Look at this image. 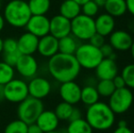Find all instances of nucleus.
<instances>
[{
    "label": "nucleus",
    "mask_w": 134,
    "mask_h": 133,
    "mask_svg": "<svg viewBox=\"0 0 134 133\" xmlns=\"http://www.w3.org/2000/svg\"><path fill=\"white\" fill-rule=\"evenodd\" d=\"M106 13L113 18H120L127 12L125 0H107L103 7Z\"/></svg>",
    "instance_id": "21"
},
{
    "label": "nucleus",
    "mask_w": 134,
    "mask_h": 133,
    "mask_svg": "<svg viewBox=\"0 0 134 133\" xmlns=\"http://www.w3.org/2000/svg\"><path fill=\"white\" fill-rule=\"evenodd\" d=\"M5 100V95H4V86L0 85V102Z\"/></svg>",
    "instance_id": "44"
},
{
    "label": "nucleus",
    "mask_w": 134,
    "mask_h": 133,
    "mask_svg": "<svg viewBox=\"0 0 134 133\" xmlns=\"http://www.w3.org/2000/svg\"><path fill=\"white\" fill-rule=\"evenodd\" d=\"M5 21L15 28H23L32 16L27 2L25 0H10L4 7Z\"/></svg>",
    "instance_id": "3"
},
{
    "label": "nucleus",
    "mask_w": 134,
    "mask_h": 133,
    "mask_svg": "<svg viewBox=\"0 0 134 133\" xmlns=\"http://www.w3.org/2000/svg\"><path fill=\"white\" fill-rule=\"evenodd\" d=\"M4 95L5 100L19 104L29 97L27 81L20 78L12 79L4 86Z\"/></svg>",
    "instance_id": "8"
},
{
    "label": "nucleus",
    "mask_w": 134,
    "mask_h": 133,
    "mask_svg": "<svg viewBox=\"0 0 134 133\" xmlns=\"http://www.w3.org/2000/svg\"><path fill=\"white\" fill-rule=\"evenodd\" d=\"M27 124L20 119H15L5 126L4 133H27Z\"/></svg>",
    "instance_id": "29"
},
{
    "label": "nucleus",
    "mask_w": 134,
    "mask_h": 133,
    "mask_svg": "<svg viewBox=\"0 0 134 133\" xmlns=\"http://www.w3.org/2000/svg\"><path fill=\"white\" fill-rule=\"evenodd\" d=\"M37 52L39 55L47 59H50L58 53V39L50 34L40 37L37 45Z\"/></svg>",
    "instance_id": "16"
},
{
    "label": "nucleus",
    "mask_w": 134,
    "mask_h": 133,
    "mask_svg": "<svg viewBox=\"0 0 134 133\" xmlns=\"http://www.w3.org/2000/svg\"><path fill=\"white\" fill-rule=\"evenodd\" d=\"M49 34L60 39L71 34V21L59 14L49 19Z\"/></svg>",
    "instance_id": "13"
},
{
    "label": "nucleus",
    "mask_w": 134,
    "mask_h": 133,
    "mask_svg": "<svg viewBox=\"0 0 134 133\" xmlns=\"http://www.w3.org/2000/svg\"><path fill=\"white\" fill-rule=\"evenodd\" d=\"M134 97L131 89L125 87L115 89L109 98V107L114 114H123L131 108L133 103Z\"/></svg>",
    "instance_id": "7"
},
{
    "label": "nucleus",
    "mask_w": 134,
    "mask_h": 133,
    "mask_svg": "<svg viewBox=\"0 0 134 133\" xmlns=\"http://www.w3.org/2000/svg\"><path fill=\"white\" fill-rule=\"evenodd\" d=\"M88 43H90L92 46L96 47V48H100L105 44V37L103 36L99 35V34L95 33L92 36L91 38L88 40Z\"/></svg>",
    "instance_id": "35"
},
{
    "label": "nucleus",
    "mask_w": 134,
    "mask_h": 133,
    "mask_svg": "<svg viewBox=\"0 0 134 133\" xmlns=\"http://www.w3.org/2000/svg\"><path fill=\"white\" fill-rule=\"evenodd\" d=\"M26 30L40 38L49 34V18L47 16H33L28 20Z\"/></svg>",
    "instance_id": "11"
},
{
    "label": "nucleus",
    "mask_w": 134,
    "mask_h": 133,
    "mask_svg": "<svg viewBox=\"0 0 134 133\" xmlns=\"http://www.w3.org/2000/svg\"><path fill=\"white\" fill-rule=\"evenodd\" d=\"M130 51H131V57H132V59L134 60V40H133V42H132V45H131V48H130Z\"/></svg>",
    "instance_id": "46"
},
{
    "label": "nucleus",
    "mask_w": 134,
    "mask_h": 133,
    "mask_svg": "<svg viewBox=\"0 0 134 133\" xmlns=\"http://www.w3.org/2000/svg\"><path fill=\"white\" fill-rule=\"evenodd\" d=\"M28 94L37 100H42L50 94L52 89V85L50 81L43 77H35L31 78L27 83Z\"/></svg>",
    "instance_id": "10"
},
{
    "label": "nucleus",
    "mask_w": 134,
    "mask_h": 133,
    "mask_svg": "<svg viewBox=\"0 0 134 133\" xmlns=\"http://www.w3.org/2000/svg\"><path fill=\"white\" fill-rule=\"evenodd\" d=\"M39 38L29 32H25L20 35L18 42V49L21 55H33L37 51V45Z\"/></svg>",
    "instance_id": "17"
},
{
    "label": "nucleus",
    "mask_w": 134,
    "mask_h": 133,
    "mask_svg": "<svg viewBox=\"0 0 134 133\" xmlns=\"http://www.w3.org/2000/svg\"><path fill=\"white\" fill-rule=\"evenodd\" d=\"M44 133H60L58 130H53V131H48V132H44Z\"/></svg>",
    "instance_id": "49"
},
{
    "label": "nucleus",
    "mask_w": 134,
    "mask_h": 133,
    "mask_svg": "<svg viewBox=\"0 0 134 133\" xmlns=\"http://www.w3.org/2000/svg\"><path fill=\"white\" fill-rule=\"evenodd\" d=\"M73 108H74V107L72 105L62 101L57 105L54 112L59 120H69L71 113H72Z\"/></svg>",
    "instance_id": "28"
},
{
    "label": "nucleus",
    "mask_w": 134,
    "mask_h": 133,
    "mask_svg": "<svg viewBox=\"0 0 134 133\" xmlns=\"http://www.w3.org/2000/svg\"><path fill=\"white\" fill-rule=\"evenodd\" d=\"M81 67L74 55H67L58 52L48 59V71L52 78L60 84L73 81L79 77Z\"/></svg>",
    "instance_id": "1"
},
{
    "label": "nucleus",
    "mask_w": 134,
    "mask_h": 133,
    "mask_svg": "<svg viewBox=\"0 0 134 133\" xmlns=\"http://www.w3.org/2000/svg\"><path fill=\"white\" fill-rule=\"evenodd\" d=\"M92 1H93L94 3H95L96 5L100 8V7H104V5H105V3H106L107 0H92Z\"/></svg>",
    "instance_id": "42"
},
{
    "label": "nucleus",
    "mask_w": 134,
    "mask_h": 133,
    "mask_svg": "<svg viewBox=\"0 0 134 133\" xmlns=\"http://www.w3.org/2000/svg\"><path fill=\"white\" fill-rule=\"evenodd\" d=\"M81 14V5L74 0H64L59 5V15L72 20Z\"/></svg>",
    "instance_id": "20"
},
{
    "label": "nucleus",
    "mask_w": 134,
    "mask_h": 133,
    "mask_svg": "<svg viewBox=\"0 0 134 133\" xmlns=\"http://www.w3.org/2000/svg\"><path fill=\"white\" fill-rule=\"evenodd\" d=\"M99 49H100L103 57H105V59H113V60H115V59H116V54H115V50L109 44L105 43V44L103 45V46L101 47Z\"/></svg>",
    "instance_id": "34"
},
{
    "label": "nucleus",
    "mask_w": 134,
    "mask_h": 133,
    "mask_svg": "<svg viewBox=\"0 0 134 133\" xmlns=\"http://www.w3.org/2000/svg\"><path fill=\"white\" fill-rule=\"evenodd\" d=\"M67 133H93V130L90 126L86 119H80L77 120L69 121L68 128L66 130Z\"/></svg>",
    "instance_id": "25"
},
{
    "label": "nucleus",
    "mask_w": 134,
    "mask_h": 133,
    "mask_svg": "<svg viewBox=\"0 0 134 133\" xmlns=\"http://www.w3.org/2000/svg\"><path fill=\"white\" fill-rule=\"evenodd\" d=\"M109 37V44L114 50L121 52L130 50L134 40L132 35L126 30H114Z\"/></svg>",
    "instance_id": "14"
},
{
    "label": "nucleus",
    "mask_w": 134,
    "mask_h": 133,
    "mask_svg": "<svg viewBox=\"0 0 134 133\" xmlns=\"http://www.w3.org/2000/svg\"><path fill=\"white\" fill-rule=\"evenodd\" d=\"M16 51H18V42H16V39L12 38V37H8V38L4 39L3 52H2V54H9Z\"/></svg>",
    "instance_id": "32"
},
{
    "label": "nucleus",
    "mask_w": 134,
    "mask_h": 133,
    "mask_svg": "<svg viewBox=\"0 0 134 133\" xmlns=\"http://www.w3.org/2000/svg\"><path fill=\"white\" fill-rule=\"evenodd\" d=\"M112 82H113V84H114V87L116 89H122V88L126 87L125 81H124V79L122 78V77L120 76V75H117V76L112 79Z\"/></svg>",
    "instance_id": "36"
},
{
    "label": "nucleus",
    "mask_w": 134,
    "mask_h": 133,
    "mask_svg": "<svg viewBox=\"0 0 134 133\" xmlns=\"http://www.w3.org/2000/svg\"><path fill=\"white\" fill-rule=\"evenodd\" d=\"M128 28L131 31V32H129L130 34H131V35L134 34V20H131V21L128 24Z\"/></svg>",
    "instance_id": "43"
},
{
    "label": "nucleus",
    "mask_w": 134,
    "mask_h": 133,
    "mask_svg": "<svg viewBox=\"0 0 134 133\" xmlns=\"http://www.w3.org/2000/svg\"><path fill=\"white\" fill-rule=\"evenodd\" d=\"M74 1L77 2V3H78L79 5H84L85 3H87L88 1H90V0H74Z\"/></svg>",
    "instance_id": "47"
},
{
    "label": "nucleus",
    "mask_w": 134,
    "mask_h": 133,
    "mask_svg": "<svg viewBox=\"0 0 134 133\" xmlns=\"http://www.w3.org/2000/svg\"><path fill=\"white\" fill-rule=\"evenodd\" d=\"M113 133H133L129 127H118Z\"/></svg>",
    "instance_id": "40"
},
{
    "label": "nucleus",
    "mask_w": 134,
    "mask_h": 133,
    "mask_svg": "<svg viewBox=\"0 0 134 133\" xmlns=\"http://www.w3.org/2000/svg\"><path fill=\"white\" fill-rule=\"evenodd\" d=\"M2 8V0H0V10H1Z\"/></svg>",
    "instance_id": "50"
},
{
    "label": "nucleus",
    "mask_w": 134,
    "mask_h": 133,
    "mask_svg": "<svg viewBox=\"0 0 134 133\" xmlns=\"http://www.w3.org/2000/svg\"><path fill=\"white\" fill-rule=\"evenodd\" d=\"M79 46H80L79 40L71 34L58 39V52L59 53L74 55Z\"/></svg>",
    "instance_id": "22"
},
{
    "label": "nucleus",
    "mask_w": 134,
    "mask_h": 133,
    "mask_svg": "<svg viewBox=\"0 0 134 133\" xmlns=\"http://www.w3.org/2000/svg\"><path fill=\"white\" fill-rule=\"evenodd\" d=\"M5 18H4L3 15L0 13V32L4 29L5 27Z\"/></svg>",
    "instance_id": "41"
},
{
    "label": "nucleus",
    "mask_w": 134,
    "mask_h": 133,
    "mask_svg": "<svg viewBox=\"0 0 134 133\" xmlns=\"http://www.w3.org/2000/svg\"><path fill=\"white\" fill-rule=\"evenodd\" d=\"M27 5L33 16H46L51 7V0H28Z\"/></svg>",
    "instance_id": "23"
},
{
    "label": "nucleus",
    "mask_w": 134,
    "mask_h": 133,
    "mask_svg": "<svg viewBox=\"0 0 134 133\" xmlns=\"http://www.w3.org/2000/svg\"><path fill=\"white\" fill-rule=\"evenodd\" d=\"M96 89L99 93V97H104V98H109L115 91V87L112 80H99L96 85Z\"/></svg>",
    "instance_id": "27"
},
{
    "label": "nucleus",
    "mask_w": 134,
    "mask_h": 133,
    "mask_svg": "<svg viewBox=\"0 0 134 133\" xmlns=\"http://www.w3.org/2000/svg\"><path fill=\"white\" fill-rule=\"evenodd\" d=\"M120 76L125 81L126 87L130 89H134V63L126 65L122 68Z\"/></svg>",
    "instance_id": "30"
},
{
    "label": "nucleus",
    "mask_w": 134,
    "mask_h": 133,
    "mask_svg": "<svg viewBox=\"0 0 134 133\" xmlns=\"http://www.w3.org/2000/svg\"><path fill=\"white\" fill-rule=\"evenodd\" d=\"M126 7H127V11L131 16H134V0H125Z\"/></svg>",
    "instance_id": "39"
},
{
    "label": "nucleus",
    "mask_w": 134,
    "mask_h": 133,
    "mask_svg": "<svg viewBox=\"0 0 134 133\" xmlns=\"http://www.w3.org/2000/svg\"><path fill=\"white\" fill-rule=\"evenodd\" d=\"M43 110H44V104L42 100H37L32 97H27L25 100L18 104L16 113L18 119L29 125L36 123L37 118Z\"/></svg>",
    "instance_id": "5"
},
{
    "label": "nucleus",
    "mask_w": 134,
    "mask_h": 133,
    "mask_svg": "<svg viewBox=\"0 0 134 133\" xmlns=\"http://www.w3.org/2000/svg\"><path fill=\"white\" fill-rule=\"evenodd\" d=\"M15 69L22 78L31 79L37 77L38 62L33 55H21L15 66Z\"/></svg>",
    "instance_id": "9"
},
{
    "label": "nucleus",
    "mask_w": 134,
    "mask_h": 133,
    "mask_svg": "<svg viewBox=\"0 0 134 133\" xmlns=\"http://www.w3.org/2000/svg\"><path fill=\"white\" fill-rule=\"evenodd\" d=\"M74 56L81 68L88 70L95 69L100 61L104 59L100 49L92 46L90 43L80 44Z\"/></svg>",
    "instance_id": "4"
},
{
    "label": "nucleus",
    "mask_w": 134,
    "mask_h": 133,
    "mask_svg": "<svg viewBox=\"0 0 134 133\" xmlns=\"http://www.w3.org/2000/svg\"><path fill=\"white\" fill-rule=\"evenodd\" d=\"M58 93L64 102L75 105L80 101L81 88L75 80L61 83L58 89Z\"/></svg>",
    "instance_id": "12"
},
{
    "label": "nucleus",
    "mask_w": 134,
    "mask_h": 133,
    "mask_svg": "<svg viewBox=\"0 0 134 133\" xmlns=\"http://www.w3.org/2000/svg\"><path fill=\"white\" fill-rule=\"evenodd\" d=\"M20 56H21V54H20L19 51L13 52V53H9V54H3V57H4L3 61L7 63V64L15 67L16 62L19 59Z\"/></svg>",
    "instance_id": "33"
},
{
    "label": "nucleus",
    "mask_w": 134,
    "mask_h": 133,
    "mask_svg": "<svg viewBox=\"0 0 134 133\" xmlns=\"http://www.w3.org/2000/svg\"><path fill=\"white\" fill-rule=\"evenodd\" d=\"M99 7L94 3L92 0H90L87 3H85L84 5H81V14L85 15L87 16L93 18L94 16H96L99 14Z\"/></svg>",
    "instance_id": "31"
},
{
    "label": "nucleus",
    "mask_w": 134,
    "mask_h": 133,
    "mask_svg": "<svg viewBox=\"0 0 134 133\" xmlns=\"http://www.w3.org/2000/svg\"><path fill=\"white\" fill-rule=\"evenodd\" d=\"M16 69L14 67L7 64L4 61H0V85L5 86L9 81L15 78Z\"/></svg>",
    "instance_id": "26"
},
{
    "label": "nucleus",
    "mask_w": 134,
    "mask_h": 133,
    "mask_svg": "<svg viewBox=\"0 0 134 133\" xmlns=\"http://www.w3.org/2000/svg\"><path fill=\"white\" fill-rule=\"evenodd\" d=\"M85 119L92 130H107L114 125L115 114L107 103L98 101L88 107Z\"/></svg>",
    "instance_id": "2"
},
{
    "label": "nucleus",
    "mask_w": 134,
    "mask_h": 133,
    "mask_svg": "<svg viewBox=\"0 0 134 133\" xmlns=\"http://www.w3.org/2000/svg\"><path fill=\"white\" fill-rule=\"evenodd\" d=\"M36 124L41 129L43 132L53 131L58 129L59 119H58L54 111L44 109L37 118Z\"/></svg>",
    "instance_id": "18"
},
{
    "label": "nucleus",
    "mask_w": 134,
    "mask_h": 133,
    "mask_svg": "<svg viewBox=\"0 0 134 133\" xmlns=\"http://www.w3.org/2000/svg\"><path fill=\"white\" fill-rule=\"evenodd\" d=\"M119 68L116 61L110 59H103L95 68L96 78L99 80H112L118 75Z\"/></svg>",
    "instance_id": "15"
},
{
    "label": "nucleus",
    "mask_w": 134,
    "mask_h": 133,
    "mask_svg": "<svg viewBox=\"0 0 134 133\" xmlns=\"http://www.w3.org/2000/svg\"><path fill=\"white\" fill-rule=\"evenodd\" d=\"M3 42L4 39L1 38V37H0V54H2V52H3Z\"/></svg>",
    "instance_id": "48"
},
{
    "label": "nucleus",
    "mask_w": 134,
    "mask_h": 133,
    "mask_svg": "<svg viewBox=\"0 0 134 133\" xmlns=\"http://www.w3.org/2000/svg\"><path fill=\"white\" fill-rule=\"evenodd\" d=\"M115 26H116L115 18L107 13L100 14L95 19L96 33L103 36L104 37L109 36L114 31Z\"/></svg>",
    "instance_id": "19"
},
{
    "label": "nucleus",
    "mask_w": 134,
    "mask_h": 133,
    "mask_svg": "<svg viewBox=\"0 0 134 133\" xmlns=\"http://www.w3.org/2000/svg\"><path fill=\"white\" fill-rule=\"evenodd\" d=\"M99 100V95L96 89V87L86 85L81 89L80 101L83 104L87 105L88 107L91 106V105L97 103Z\"/></svg>",
    "instance_id": "24"
},
{
    "label": "nucleus",
    "mask_w": 134,
    "mask_h": 133,
    "mask_svg": "<svg viewBox=\"0 0 134 133\" xmlns=\"http://www.w3.org/2000/svg\"><path fill=\"white\" fill-rule=\"evenodd\" d=\"M118 127H128L127 121H126V120H123V119L120 120V121H119V123H118Z\"/></svg>",
    "instance_id": "45"
},
{
    "label": "nucleus",
    "mask_w": 134,
    "mask_h": 133,
    "mask_svg": "<svg viewBox=\"0 0 134 133\" xmlns=\"http://www.w3.org/2000/svg\"><path fill=\"white\" fill-rule=\"evenodd\" d=\"M60 133H67V132H66V130H64V131H59Z\"/></svg>",
    "instance_id": "51"
},
{
    "label": "nucleus",
    "mask_w": 134,
    "mask_h": 133,
    "mask_svg": "<svg viewBox=\"0 0 134 133\" xmlns=\"http://www.w3.org/2000/svg\"><path fill=\"white\" fill-rule=\"evenodd\" d=\"M27 133H44V132L41 130V129L36 123H33V124H29L27 126Z\"/></svg>",
    "instance_id": "38"
},
{
    "label": "nucleus",
    "mask_w": 134,
    "mask_h": 133,
    "mask_svg": "<svg viewBox=\"0 0 134 133\" xmlns=\"http://www.w3.org/2000/svg\"><path fill=\"white\" fill-rule=\"evenodd\" d=\"M82 118V113H81L80 109L78 108H74L72 110V113L70 115L69 121H73V120H77V119H80Z\"/></svg>",
    "instance_id": "37"
},
{
    "label": "nucleus",
    "mask_w": 134,
    "mask_h": 133,
    "mask_svg": "<svg viewBox=\"0 0 134 133\" xmlns=\"http://www.w3.org/2000/svg\"><path fill=\"white\" fill-rule=\"evenodd\" d=\"M95 33L94 18L80 14L71 20V35L79 41H88Z\"/></svg>",
    "instance_id": "6"
}]
</instances>
